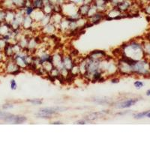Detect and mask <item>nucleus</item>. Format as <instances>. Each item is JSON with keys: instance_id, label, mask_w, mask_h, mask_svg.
<instances>
[{"instance_id": "7ed1b4c3", "label": "nucleus", "mask_w": 150, "mask_h": 150, "mask_svg": "<svg viewBox=\"0 0 150 150\" xmlns=\"http://www.w3.org/2000/svg\"><path fill=\"white\" fill-rule=\"evenodd\" d=\"M17 87V83H16V81L14 80H12L11 81V89L12 90H15Z\"/></svg>"}, {"instance_id": "9b49d317", "label": "nucleus", "mask_w": 150, "mask_h": 150, "mask_svg": "<svg viewBox=\"0 0 150 150\" xmlns=\"http://www.w3.org/2000/svg\"><path fill=\"white\" fill-rule=\"evenodd\" d=\"M53 124H62L61 122H54Z\"/></svg>"}, {"instance_id": "1a4fd4ad", "label": "nucleus", "mask_w": 150, "mask_h": 150, "mask_svg": "<svg viewBox=\"0 0 150 150\" xmlns=\"http://www.w3.org/2000/svg\"><path fill=\"white\" fill-rule=\"evenodd\" d=\"M146 117H148V118H150V111H149V113L146 114Z\"/></svg>"}, {"instance_id": "39448f33", "label": "nucleus", "mask_w": 150, "mask_h": 150, "mask_svg": "<svg viewBox=\"0 0 150 150\" xmlns=\"http://www.w3.org/2000/svg\"><path fill=\"white\" fill-rule=\"evenodd\" d=\"M27 101L29 102H31L32 104H41L42 103L41 101H40L39 99H34V100H28Z\"/></svg>"}, {"instance_id": "20e7f679", "label": "nucleus", "mask_w": 150, "mask_h": 150, "mask_svg": "<svg viewBox=\"0 0 150 150\" xmlns=\"http://www.w3.org/2000/svg\"><path fill=\"white\" fill-rule=\"evenodd\" d=\"M134 86H135L136 88L140 89V88L143 86V83H142V82H140V81H136L135 83H134Z\"/></svg>"}, {"instance_id": "423d86ee", "label": "nucleus", "mask_w": 150, "mask_h": 150, "mask_svg": "<svg viewBox=\"0 0 150 150\" xmlns=\"http://www.w3.org/2000/svg\"><path fill=\"white\" fill-rule=\"evenodd\" d=\"M32 11H33V9H32V8H31V7H28V8H26V14H27L28 15H29Z\"/></svg>"}, {"instance_id": "0eeeda50", "label": "nucleus", "mask_w": 150, "mask_h": 150, "mask_svg": "<svg viewBox=\"0 0 150 150\" xmlns=\"http://www.w3.org/2000/svg\"><path fill=\"white\" fill-rule=\"evenodd\" d=\"M7 105H8V106L4 105V106H3V108H4V109H8V108H11V107H13L12 105H10V104H7Z\"/></svg>"}, {"instance_id": "6e6552de", "label": "nucleus", "mask_w": 150, "mask_h": 150, "mask_svg": "<svg viewBox=\"0 0 150 150\" xmlns=\"http://www.w3.org/2000/svg\"><path fill=\"white\" fill-rule=\"evenodd\" d=\"M119 82V80H112V83H116Z\"/></svg>"}, {"instance_id": "f257e3e1", "label": "nucleus", "mask_w": 150, "mask_h": 150, "mask_svg": "<svg viewBox=\"0 0 150 150\" xmlns=\"http://www.w3.org/2000/svg\"><path fill=\"white\" fill-rule=\"evenodd\" d=\"M137 101V99H131V100H128L125 101L124 102H122L120 104H119L117 105L118 108H128L130 107L131 106L134 105V104H136Z\"/></svg>"}, {"instance_id": "f03ea898", "label": "nucleus", "mask_w": 150, "mask_h": 150, "mask_svg": "<svg viewBox=\"0 0 150 150\" xmlns=\"http://www.w3.org/2000/svg\"><path fill=\"white\" fill-rule=\"evenodd\" d=\"M148 113H149V111H146V112H143V113H138V114H137V115H135L134 117H135L136 119H141V118L146 116Z\"/></svg>"}, {"instance_id": "9d476101", "label": "nucleus", "mask_w": 150, "mask_h": 150, "mask_svg": "<svg viewBox=\"0 0 150 150\" xmlns=\"http://www.w3.org/2000/svg\"><path fill=\"white\" fill-rule=\"evenodd\" d=\"M146 95H149H149H150V90H148V91H147Z\"/></svg>"}]
</instances>
